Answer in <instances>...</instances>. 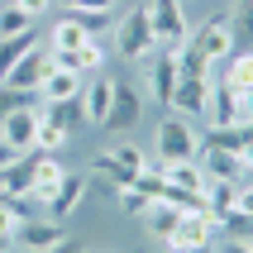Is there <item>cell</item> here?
I'll list each match as a JSON object with an SVG mask.
<instances>
[{
    "mask_svg": "<svg viewBox=\"0 0 253 253\" xmlns=\"http://www.w3.org/2000/svg\"><path fill=\"white\" fill-rule=\"evenodd\" d=\"M67 139H72L67 129H57L53 120H43V125H39V143H34V148H39V153H57V148H67Z\"/></svg>",
    "mask_w": 253,
    "mask_h": 253,
    "instance_id": "cell-25",
    "label": "cell"
},
{
    "mask_svg": "<svg viewBox=\"0 0 253 253\" xmlns=\"http://www.w3.org/2000/svg\"><path fill=\"white\" fill-rule=\"evenodd\" d=\"M62 239H67L62 220H34V215H24V220H19V229H14L19 253H48L53 244H62Z\"/></svg>",
    "mask_w": 253,
    "mask_h": 253,
    "instance_id": "cell-8",
    "label": "cell"
},
{
    "mask_svg": "<svg viewBox=\"0 0 253 253\" xmlns=\"http://www.w3.org/2000/svg\"><path fill=\"white\" fill-rule=\"evenodd\" d=\"M43 120H53L57 129L77 134V129L86 125V115H82V96H77V100H53V105H43Z\"/></svg>",
    "mask_w": 253,
    "mask_h": 253,
    "instance_id": "cell-22",
    "label": "cell"
},
{
    "mask_svg": "<svg viewBox=\"0 0 253 253\" xmlns=\"http://www.w3.org/2000/svg\"><path fill=\"white\" fill-rule=\"evenodd\" d=\"M10 5H19L29 19H39V14H48V10H53V0H10Z\"/></svg>",
    "mask_w": 253,
    "mask_h": 253,
    "instance_id": "cell-29",
    "label": "cell"
},
{
    "mask_svg": "<svg viewBox=\"0 0 253 253\" xmlns=\"http://www.w3.org/2000/svg\"><path fill=\"white\" fill-rule=\"evenodd\" d=\"M34 168H39V148H29V153H19L14 163H5L0 168V191L14 201H29V191H34Z\"/></svg>",
    "mask_w": 253,
    "mask_h": 253,
    "instance_id": "cell-12",
    "label": "cell"
},
{
    "mask_svg": "<svg viewBox=\"0 0 253 253\" xmlns=\"http://www.w3.org/2000/svg\"><path fill=\"white\" fill-rule=\"evenodd\" d=\"M115 201H120V206H125L129 215H143L148 206H153V201L143 196V191H134V186H120V191H115Z\"/></svg>",
    "mask_w": 253,
    "mask_h": 253,
    "instance_id": "cell-27",
    "label": "cell"
},
{
    "mask_svg": "<svg viewBox=\"0 0 253 253\" xmlns=\"http://www.w3.org/2000/svg\"><path fill=\"white\" fill-rule=\"evenodd\" d=\"M86 43V29L77 14H62L53 29H48V53H72V48H82Z\"/></svg>",
    "mask_w": 253,
    "mask_h": 253,
    "instance_id": "cell-20",
    "label": "cell"
},
{
    "mask_svg": "<svg viewBox=\"0 0 253 253\" xmlns=\"http://www.w3.org/2000/svg\"><path fill=\"white\" fill-rule=\"evenodd\" d=\"M48 253H82V244H77V239H72V234H67V239H62V244H53V249H48Z\"/></svg>",
    "mask_w": 253,
    "mask_h": 253,
    "instance_id": "cell-30",
    "label": "cell"
},
{
    "mask_svg": "<svg viewBox=\"0 0 253 253\" xmlns=\"http://www.w3.org/2000/svg\"><path fill=\"white\" fill-rule=\"evenodd\" d=\"M39 125H43V105H19L0 120V139L10 143L14 153H29L39 143Z\"/></svg>",
    "mask_w": 253,
    "mask_h": 253,
    "instance_id": "cell-5",
    "label": "cell"
},
{
    "mask_svg": "<svg viewBox=\"0 0 253 253\" xmlns=\"http://www.w3.org/2000/svg\"><path fill=\"white\" fill-rule=\"evenodd\" d=\"M110 96H115V82H110V77H100V72L82 86V115H86V125H105Z\"/></svg>",
    "mask_w": 253,
    "mask_h": 253,
    "instance_id": "cell-14",
    "label": "cell"
},
{
    "mask_svg": "<svg viewBox=\"0 0 253 253\" xmlns=\"http://www.w3.org/2000/svg\"><path fill=\"white\" fill-rule=\"evenodd\" d=\"M62 163H57L53 153H39V168H34V191H29V206H48V196H53V186L62 182Z\"/></svg>",
    "mask_w": 253,
    "mask_h": 253,
    "instance_id": "cell-18",
    "label": "cell"
},
{
    "mask_svg": "<svg viewBox=\"0 0 253 253\" xmlns=\"http://www.w3.org/2000/svg\"><path fill=\"white\" fill-rule=\"evenodd\" d=\"M253 129L249 125H206V134H201V148H225V153H234L239 163H249L253 158Z\"/></svg>",
    "mask_w": 253,
    "mask_h": 253,
    "instance_id": "cell-10",
    "label": "cell"
},
{
    "mask_svg": "<svg viewBox=\"0 0 253 253\" xmlns=\"http://www.w3.org/2000/svg\"><path fill=\"white\" fill-rule=\"evenodd\" d=\"M110 158H115V163H120L125 172H139V168H148V153H143L139 143H115V148H110Z\"/></svg>",
    "mask_w": 253,
    "mask_h": 253,
    "instance_id": "cell-26",
    "label": "cell"
},
{
    "mask_svg": "<svg viewBox=\"0 0 253 253\" xmlns=\"http://www.w3.org/2000/svg\"><path fill=\"white\" fill-rule=\"evenodd\" d=\"M86 191H91V177L86 172H62V182L48 196V220H72V211L86 201Z\"/></svg>",
    "mask_w": 253,
    "mask_h": 253,
    "instance_id": "cell-9",
    "label": "cell"
},
{
    "mask_svg": "<svg viewBox=\"0 0 253 253\" xmlns=\"http://www.w3.org/2000/svg\"><path fill=\"white\" fill-rule=\"evenodd\" d=\"M143 14H148V29H153L158 48H177V43L191 34V19H186L182 0H148Z\"/></svg>",
    "mask_w": 253,
    "mask_h": 253,
    "instance_id": "cell-3",
    "label": "cell"
},
{
    "mask_svg": "<svg viewBox=\"0 0 253 253\" xmlns=\"http://www.w3.org/2000/svg\"><path fill=\"white\" fill-rule=\"evenodd\" d=\"M148 91H153L158 105H172V91H177V57L163 48L153 57V67H148Z\"/></svg>",
    "mask_w": 253,
    "mask_h": 253,
    "instance_id": "cell-17",
    "label": "cell"
},
{
    "mask_svg": "<svg viewBox=\"0 0 253 253\" xmlns=\"http://www.w3.org/2000/svg\"><path fill=\"white\" fill-rule=\"evenodd\" d=\"M177 220H182V211L168 206V201H153V206L143 211V229H148L153 239H163V244H168V234L177 229Z\"/></svg>",
    "mask_w": 253,
    "mask_h": 253,
    "instance_id": "cell-21",
    "label": "cell"
},
{
    "mask_svg": "<svg viewBox=\"0 0 253 253\" xmlns=\"http://www.w3.org/2000/svg\"><path fill=\"white\" fill-rule=\"evenodd\" d=\"M225 253H253V249H249V239H229V244H225Z\"/></svg>",
    "mask_w": 253,
    "mask_h": 253,
    "instance_id": "cell-31",
    "label": "cell"
},
{
    "mask_svg": "<svg viewBox=\"0 0 253 253\" xmlns=\"http://www.w3.org/2000/svg\"><path fill=\"white\" fill-rule=\"evenodd\" d=\"M14 158H19V153H14V148H10V143H5V139H0V168H5V163H14Z\"/></svg>",
    "mask_w": 253,
    "mask_h": 253,
    "instance_id": "cell-32",
    "label": "cell"
},
{
    "mask_svg": "<svg viewBox=\"0 0 253 253\" xmlns=\"http://www.w3.org/2000/svg\"><path fill=\"white\" fill-rule=\"evenodd\" d=\"M249 105H253V96H234L225 82H215L211 96H206V115H201V120H206V125H249L253 120Z\"/></svg>",
    "mask_w": 253,
    "mask_h": 253,
    "instance_id": "cell-4",
    "label": "cell"
},
{
    "mask_svg": "<svg viewBox=\"0 0 253 253\" xmlns=\"http://www.w3.org/2000/svg\"><path fill=\"white\" fill-rule=\"evenodd\" d=\"M34 43H39V34H34V29L14 34V39H0V77H5V72H10L14 62H19V57H24L29 48H34Z\"/></svg>",
    "mask_w": 253,
    "mask_h": 253,
    "instance_id": "cell-23",
    "label": "cell"
},
{
    "mask_svg": "<svg viewBox=\"0 0 253 253\" xmlns=\"http://www.w3.org/2000/svg\"><path fill=\"white\" fill-rule=\"evenodd\" d=\"M67 14H82V10H115V0H62Z\"/></svg>",
    "mask_w": 253,
    "mask_h": 253,
    "instance_id": "cell-28",
    "label": "cell"
},
{
    "mask_svg": "<svg viewBox=\"0 0 253 253\" xmlns=\"http://www.w3.org/2000/svg\"><path fill=\"white\" fill-rule=\"evenodd\" d=\"M24 29H34V19H29L19 5H5V10H0V39H14V34H24Z\"/></svg>",
    "mask_w": 253,
    "mask_h": 253,
    "instance_id": "cell-24",
    "label": "cell"
},
{
    "mask_svg": "<svg viewBox=\"0 0 253 253\" xmlns=\"http://www.w3.org/2000/svg\"><path fill=\"white\" fill-rule=\"evenodd\" d=\"M143 115V96L134 91L129 82H115V96H110V115H105V129H134Z\"/></svg>",
    "mask_w": 253,
    "mask_h": 253,
    "instance_id": "cell-13",
    "label": "cell"
},
{
    "mask_svg": "<svg viewBox=\"0 0 253 253\" xmlns=\"http://www.w3.org/2000/svg\"><path fill=\"white\" fill-rule=\"evenodd\" d=\"M158 172H163V182L177 186V191H191V196H201V191H206V172H201L196 158H182V163H158Z\"/></svg>",
    "mask_w": 253,
    "mask_h": 253,
    "instance_id": "cell-16",
    "label": "cell"
},
{
    "mask_svg": "<svg viewBox=\"0 0 253 253\" xmlns=\"http://www.w3.org/2000/svg\"><path fill=\"white\" fill-rule=\"evenodd\" d=\"M206 96H211V77H177V91H172V115L182 120H201L206 115Z\"/></svg>",
    "mask_w": 253,
    "mask_h": 253,
    "instance_id": "cell-11",
    "label": "cell"
},
{
    "mask_svg": "<svg viewBox=\"0 0 253 253\" xmlns=\"http://www.w3.org/2000/svg\"><path fill=\"white\" fill-rule=\"evenodd\" d=\"M115 53L125 57V62H153L163 48L153 43V29H148V14L143 10H129L115 29Z\"/></svg>",
    "mask_w": 253,
    "mask_h": 253,
    "instance_id": "cell-1",
    "label": "cell"
},
{
    "mask_svg": "<svg viewBox=\"0 0 253 253\" xmlns=\"http://www.w3.org/2000/svg\"><path fill=\"white\" fill-rule=\"evenodd\" d=\"M153 143H158V163H182V158L201 153V134L191 129V120H182V115H163Z\"/></svg>",
    "mask_w": 253,
    "mask_h": 253,
    "instance_id": "cell-2",
    "label": "cell"
},
{
    "mask_svg": "<svg viewBox=\"0 0 253 253\" xmlns=\"http://www.w3.org/2000/svg\"><path fill=\"white\" fill-rule=\"evenodd\" d=\"M191 43L206 53V62H225V57L234 53V19H229V14H215V19H206V24L191 34Z\"/></svg>",
    "mask_w": 253,
    "mask_h": 253,
    "instance_id": "cell-7",
    "label": "cell"
},
{
    "mask_svg": "<svg viewBox=\"0 0 253 253\" xmlns=\"http://www.w3.org/2000/svg\"><path fill=\"white\" fill-rule=\"evenodd\" d=\"M225 62H229V67H225V77H220V82H225L234 96H253V57H249V48L229 53Z\"/></svg>",
    "mask_w": 253,
    "mask_h": 253,
    "instance_id": "cell-19",
    "label": "cell"
},
{
    "mask_svg": "<svg viewBox=\"0 0 253 253\" xmlns=\"http://www.w3.org/2000/svg\"><path fill=\"white\" fill-rule=\"evenodd\" d=\"M53 72V53L43 48V43H34L19 62H14L5 77H0V86H14V91H39V82Z\"/></svg>",
    "mask_w": 253,
    "mask_h": 253,
    "instance_id": "cell-6",
    "label": "cell"
},
{
    "mask_svg": "<svg viewBox=\"0 0 253 253\" xmlns=\"http://www.w3.org/2000/svg\"><path fill=\"white\" fill-rule=\"evenodd\" d=\"M82 72H67V67H53L48 77L39 82V100L43 105H53V100H77L82 96Z\"/></svg>",
    "mask_w": 253,
    "mask_h": 253,
    "instance_id": "cell-15",
    "label": "cell"
}]
</instances>
